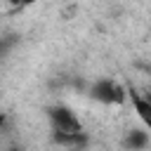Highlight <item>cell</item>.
<instances>
[{
	"label": "cell",
	"instance_id": "3",
	"mask_svg": "<svg viewBox=\"0 0 151 151\" xmlns=\"http://www.w3.org/2000/svg\"><path fill=\"white\" fill-rule=\"evenodd\" d=\"M149 144H151V137H149L146 127H132L123 137V149L125 151H146Z\"/></svg>",
	"mask_w": 151,
	"mask_h": 151
},
{
	"label": "cell",
	"instance_id": "4",
	"mask_svg": "<svg viewBox=\"0 0 151 151\" xmlns=\"http://www.w3.org/2000/svg\"><path fill=\"white\" fill-rule=\"evenodd\" d=\"M52 142L59 146H85L87 134L85 132H52Z\"/></svg>",
	"mask_w": 151,
	"mask_h": 151
},
{
	"label": "cell",
	"instance_id": "9",
	"mask_svg": "<svg viewBox=\"0 0 151 151\" xmlns=\"http://www.w3.org/2000/svg\"><path fill=\"white\" fill-rule=\"evenodd\" d=\"M2 125H5V113L0 111V127H2Z\"/></svg>",
	"mask_w": 151,
	"mask_h": 151
},
{
	"label": "cell",
	"instance_id": "10",
	"mask_svg": "<svg viewBox=\"0 0 151 151\" xmlns=\"http://www.w3.org/2000/svg\"><path fill=\"white\" fill-rule=\"evenodd\" d=\"M24 2H38V0H24Z\"/></svg>",
	"mask_w": 151,
	"mask_h": 151
},
{
	"label": "cell",
	"instance_id": "8",
	"mask_svg": "<svg viewBox=\"0 0 151 151\" xmlns=\"http://www.w3.org/2000/svg\"><path fill=\"white\" fill-rule=\"evenodd\" d=\"M7 2H9V5H21L24 0H7Z\"/></svg>",
	"mask_w": 151,
	"mask_h": 151
},
{
	"label": "cell",
	"instance_id": "1",
	"mask_svg": "<svg viewBox=\"0 0 151 151\" xmlns=\"http://www.w3.org/2000/svg\"><path fill=\"white\" fill-rule=\"evenodd\" d=\"M45 113H47V120L52 125V132H83L80 118L66 104H52L45 109Z\"/></svg>",
	"mask_w": 151,
	"mask_h": 151
},
{
	"label": "cell",
	"instance_id": "2",
	"mask_svg": "<svg viewBox=\"0 0 151 151\" xmlns=\"http://www.w3.org/2000/svg\"><path fill=\"white\" fill-rule=\"evenodd\" d=\"M87 92L99 104H123L127 99V90L118 80H113V78H99V80H94Z\"/></svg>",
	"mask_w": 151,
	"mask_h": 151
},
{
	"label": "cell",
	"instance_id": "7",
	"mask_svg": "<svg viewBox=\"0 0 151 151\" xmlns=\"http://www.w3.org/2000/svg\"><path fill=\"white\" fill-rule=\"evenodd\" d=\"M7 151H26V146H21V144H12V146H7Z\"/></svg>",
	"mask_w": 151,
	"mask_h": 151
},
{
	"label": "cell",
	"instance_id": "5",
	"mask_svg": "<svg viewBox=\"0 0 151 151\" xmlns=\"http://www.w3.org/2000/svg\"><path fill=\"white\" fill-rule=\"evenodd\" d=\"M132 104H134V111L137 116L144 120V125H151V101L137 92H132Z\"/></svg>",
	"mask_w": 151,
	"mask_h": 151
},
{
	"label": "cell",
	"instance_id": "6",
	"mask_svg": "<svg viewBox=\"0 0 151 151\" xmlns=\"http://www.w3.org/2000/svg\"><path fill=\"white\" fill-rule=\"evenodd\" d=\"M17 45H19V35L17 33H2L0 35V59H5Z\"/></svg>",
	"mask_w": 151,
	"mask_h": 151
}]
</instances>
